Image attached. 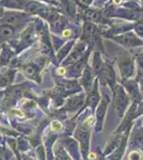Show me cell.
I'll use <instances>...</instances> for the list:
<instances>
[{
    "label": "cell",
    "mask_w": 143,
    "mask_h": 160,
    "mask_svg": "<svg viewBox=\"0 0 143 160\" xmlns=\"http://www.w3.org/2000/svg\"><path fill=\"white\" fill-rule=\"evenodd\" d=\"M92 122H93V119L92 117H89V119L86 121V124L87 125H90V124H92Z\"/></svg>",
    "instance_id": "4dcf8cb0"
},
{
    "label": "cell",
    "mask_w": 143,
    "mask_h": 160,
    "mask_svg": "<svg viewBox=\"0 0 143 160\" xmlns=\"http://www.w3.org/2000/svg\"><path fill=\"white\" fill-rule=\"evenodd\" d=\"M95 26L91 23H86L84 24V27H83V32H84V35L86 36H93L95 34Z\"/></svg>",
    "instance_id": "30bf717a"
},
{
    "label": "cell",
    "mask_w": 143,
    "mask_h": 160,
    "mask_svg": "<svg viewBox=\"0 0 143 160\" xmlns=\"http://www.w3.org/2000/svg\"><path fill=\"white\" fill-rule=\"evenodd\" d=\"M120 142H121V137L120 138H114V139L111 141V143L110 144H108L107 148H106V154H108V153H110V150H114L115 146H118V145H120Z\"/></svg>",
    "instance_id": "2e32d148"
},
{
    "label": "cell",
    "mask_w": 143,
    "mask_h": 160,
    "mask_svg": "<svg viewBox=\"0 0 143 160\" xmlns=\"http://www.w3.org/2000/svg\"><path fill=\"white\" fill-rule=\"evenodd\" d=\"M25 74L27 77H29V78L31 79H36L38 80V69H36L35 66L33 65H27L25 67Z\"/></svg>",
    "instance_id": "8992f818"
},
{
    "label": "cell",
    "mask_w": 143,
    "mask_h": 160,
    "mask_svg": "<svg viewBox=\"0 0 143 160\" xmlns=\"http://www.w3.org/2000/svg\"><path fill=\"white\" fill-rule=\"evenodd\" d=\"M19 19H21V15L19 14H8V15L5 16L4 21L9 24H14V23H17Z\"/></svg>",
    "instance_id": "9a60e30c"
},
{
    "label": "cell",
    "mask_w": 143,
    "mask_h": 160,
    "mask_svg": "<svg viewBox=\"0 0 143 160\" xmlns=\"http://www.w3.org/2000/svg\"><path fill=\"white\" fill-rule=\"evenodd\" d=\"M116 41L120 42L122 44H125V45L128 46H135V45H140L141 41L138 40L133 35V33H129V34H125V35L120 36V38H116Z\"/></svg>",
    "instance_id": "7a4b0ae2"
},
{
    "label": "cell",
    "mask_w": 143,
    "mask_h": 160,
    "mask_svg": "<svg viewBox=\"0 0 143 160\" xmlns=\"http://www.w3.org/2000/svg\"><path fill=\"white\" fill-rule=\"evenodd\" d=\"M62 129V124L58 121H54V122L51 123V130H54V131H58V130H61Z\"/></svg>",
    "instance_id": "603a6c76"
},
{
    "label": "cell",
    "mask_w": 143,
    "mask_h": 160,
    "mask_svg": "<svg viewBox=\"0 0 143 160\" xmlns=\"http://www.w3.org/2000/svg\"><path fill=\"white\" fill-rule=\"evenodd\" d=\"M71 34H72L71 30H64L63 31V36H65V38H67V36H71Z\"/></svg>",
    "instance_id": "f1b7e54d"
},
{
    "label": "cell",
    "mask_w": 143,
    "mask_h": 160,
    "mask_svg": "<svg viewBox=\"0 0 143 160\" xmlns=\"http://www.w3.org/2000/svg\"><path fill=\"white\" fill-rule=\"evenodd\" d=\"M83 105V96H76L72 98L67 102V108L69 110H76Z\"/></svg>",
    "instance_id": "3957f363"
},
{
    "label": "cell",
    "mask_w": 143,
    "mask_h": 160,
    "mask_svg": "<svg viewBox=\"0 0 143 160\" xmlns=\"http://www.w3.org/2000/svg\"><path fill=\"white\" fill-rule=\"evenodd\" d=\"M52 26H54L55 28H60L62 26V21H61V17L60 16L57 15L55 17V19L52 21Z\"/></svg>",
    "instance_id": "cb8c5ba5"
},
{
    "label": "cell",
    "mask_w": 143,
    "mask_h": 160,
    "mask_svg": "<svg viewBox=\"0 0 143 160\" xmlns=\"http://www.w3.org/2000/svg\"><path fill=\"white\" fill-rule=\"evenodd\" d=\"M91 82H92V76H91V73H90L89 69H86L83 75V86H86V89L89 90L90 86H91Z\"/></svg>",
    "instance_id": "7c38bea8"
},
{
    "label": "cell",
    "mask_w": 143,
    "mask_h": 160,
    "mask_svg": "<svg viewBox=\"0 0 143 160\" xmlns=\"http://www.w3.org/2000/svg\"><path fill=\"white\" fill-rule=\"evenodd\" d=\"M121 72H122L123 76H130L131 73H133V66H131L130 62L128 61L127 59H126L125 61H123L121 63Z\"/></svg>",
    "instance_id": "5b68a950"
},
{
    "label": "cell",
    "mask_w": 143,
    "mask_h": 160,
    "mask_svg": "<svg viewBox=\"0 0 143 160\" xmlns=\"http://www.w3.org/2000/svg\"><path fill=\"white\" fill-rule=\"evenodd\" d=\"M57 72H58V74H60V75H64V74H65V69H64L63 67H61V69H58V71H57Z\"/></svg>",
    "instance_id": "f546056e"
},
{
    "label": "cell",
    "mask_w": 143,
    "mask_h": 160,
    "mask_svg": "<svg viewBox=\"0 0 143 160\" xmlns=\"http://www.w3.org/2000/svg\"><path fill=\"white\" fill-rule=\"evenodd\" d=\"M140 109H142V110H143V105H142V106L140 107Z\"/></svg>",
    "instance_id": "836d02e7"
},
{
    "label": "cell",
    "mask_w": 143,
    "mask_h": 160,
    "mask_svg": "<svg viewBox=\"0 0 143 160\" xmlns=\"http://www.w3.org/2000/svg\"><path fill=\"white\" fill-rule=\"evenodd\" d=\"M106 105H107V100H104L102 102V104L100 105V108L97 110V119H98V129L100 128V125H102V121L104 119V114H105L106 111Z\"/></svg>",
    "instance_id": "52a82bcc"
},
{
    "label": "cell",
    "mask_w": 143,
    "mask_h": 160,
    "mask_svg": "<svg viewBox=\"0 0 143 160\" xmlns=\"http://www.w3.org/2000/svg\"><path fill=\"white\" fill-rule=\"evenodd\" d=\"M113 2H114L115 4H120V3L122 2V0H113Z\"/></svg>",
    "instance_id": "1f68e13d"
},
{
    "label": "cell",
    "mask_w": 143,
    "mask_h": 160,
    "mask_svg": "<svg viewBox=\"0 0 143 160\" xmlns=\"http://www.w3.org/2000/svg\"><path fill=\"white\" fill-rule=\"evenodd\" d=\"M56 160H69V159L67 158V156L65 155V154L62 153V154H59V155H58V157H57Z\"/></svg>",
    "instance_id": "83f0119b"
},
{
    "label": "cell",
    "mask_w": 143,
    "mask_h": 160,
    "mask_svg": "<svg viewBox=\"0 0 143 160\" xmlns=\"http://www.w3.org/2000/svg\"><path fill=\"white\" fill-rule=\"evenodd\" d=\"M93 65H94L95 71H100V69H102V62H100V55H98V53L95 55V58H94V60H93Z\"/></svg>",
    "instance_id": "d6986e66"
},
{
    "label": "cell",
    "mask_w": 143,
    "mask_h": 160,
    "mask_svg": "<svg viewBox=\"0 0 143 160\" xmlns=\"http://www.w3.org/2000/svg\"><path fill=\"white\" fill-rule=\"evenodd\" d=\"M124 147H125V140H123L122 144H121V147L116 150V153H114L111 157H110V160H120L121 157H122L123 150H124Z\"/></svg>",
    "instance_id": "5bb4252c"
},
{
    "label": "cell",
    "mask_w": 143,
    "mask_h": 160,
    "mask_svg": "<svg viewBox=\"0 0 143 160\" xmlns=\"http://www.w3.org/2000/svg\"><path fill=\"white\" fill-rule=\"evenodd\" d=\"M97 102H98V94H97V92L95 91L94 93H92V95L89 97V99H88V102H89L90 106L94 107L95 105H96Z\"/></svg>",
    "instance_id": "ac0fdd59"
},
{
    "label": "cell",
    "mask_w": 143,
    "mask_h": 160,
    "mask_svg": "<svg viewBox=\"0 0 143 160\" xmlns=\"http://www.w3.org/2000/svg\"><path fill=\"white\" fill-rule=\"evenodd\" d=\"M13 35V28L11 26H3L0 28V36L3 38H9Z\"/></svg>",
    "instance_id": "9c48e42d"
},
{
    "label": "cell",
    "mask_w": 143,
    "mask_h": 160,
    "mask_svg": "<svg viewBox=\"0 0 143 160\" xmlns=\"http://www.w3.org/2000/svg\"><path fill=\"white\" fill-rule=\"evenodd\" d=\"M129 160H141V155L139 152H133L129 155Z\"/></svg>",
    "instance_id": "d4e9b609"
},
{
    "label": "cell",
    "mask_w": 143,
    "mask_h": 160,
    "mask_svg": "<svg viewBox=\"0 0 143 160\" xmlns=\"http://www.w3.org/2000/svg\"><path fill=\"white\" fill-rule=\"evenodd\" d=\"M102 75L109 83H113V82H114L113 72H112V69H111L110 66H108V65L102 66Z\"/></svg>",
    "instance_id": "277c9868"
},
{
    "label": "cell",
    "mask_w": 143,
    "mask_h": 160,
    "mask_svg": "<svg viewBox=\"0 0 143 160\" xmlns=\"http://www.w3.org/2000/svg\"><path fill=\"white\" fill-rule=\"evenodd\" d=\"M133 142H136L139 145L143 144V133H141L140 131L136 132L135 136H133Z\"/></svg>",
    "instance_id": "ffe728a7"
},
{
    "label": "cell",
    "mask_w": 143,
    "mask_h": 160,
    "mask_svg": "<svg viewBox=\"0 0 143 160\" xmlns=\"http://www.w3.org/2000/svg\"><path fill=\"white\" fill-rule=\"evenodd\" d=\"M128 90L130 91V95L131 97H133V99H135V102H138V100H140V95H139V92L138 90H137V86H135V84H128Z\"/></svg>",
    "instance_id": "4fadbf2b"
},
{
    "label": "cell",
    "mask_w": 143,
    "mask_h": 160,
    "mask_svg": "<svg viewBox=\"0 0 143 160\" xmlns=\"http://www.w3.org/2000/svg\"><path fill=\"white\" fill-rule=\"evenodd\" d=\"M84 17L91 21H98L100 19V14L96 11L88 10L84 12Z\"/></svg>",
    "instance_id": "ba28073f"
},
{
    "label": "cell",
    "mask_w": 143,
    "mask_h": 160,
    "mask_svg": "<svg viewBox=\"0 0 143 160\" xmlns=\"http://www.w3.org/2000/svg\"><path fill=\"white\" fill-rule=\"evenodd\" d=\"M0 160H3V152L0 150Z\"/></svg>",
    "instance_id": "d6a6232c"
},
{
    "label": "cell",
    "mask_w": 143,
    "mask_h": 160,
    "mask_svg": "<svg viewBox=\"0 0 143 160\" xmlns=\"http://www.w3.org/2000/svg\"><path fill=\"white\" fill-rule=\"evenodd\" d=\"M12 113L16 116H19V117H24V113L21 111V110H12Z\"/></svg>",
    "instance_id": "4316f807"
},
{
    "label": "cell",
    "mask_w": 143,
    "mask_h": 160,
    "mask_svg": "<svg viewBox=\"0 0 143 160\" xmlns=\"http://www.w3.org/2000/svg\"><path fill=\"white\" fill-rule=\"evenodd\" d=\"M136 31H137L139 34H142L143 35V21H139V23L136 25Z\"/></svg>",
    "instance_id": "484cf974"
},
{
    "label": "cell",
    "mask_w": 143,
    "mask_h": 160,
    "mask_svg": "<svg viewBox=\"0 0 143 160\" xmlns=\"http://www.w3.org/2000/svg\"><path fill=\"white\" fill-rule=\"evenodd\" d=\"M23 1L24 0H5L3 3L10 5V7H13V8H21Z\"/></svg>",
    "instance_id": "e0dca14e"
},
{
    "label": "cell",
    "mask_w": 143,
    "mask_h": 160,
    "mask_svg": "<svg viewBox=\"0 0 143 160\" xmlns=\"http://www.w3.org/2000/svg\"><path fill=\"white\" fill-rule=\"evenodd\" d=\"M128 104V99L125 92L123 91L122 88L116 86L115 89V99H114V109L118 113V115H122L124 110L126 109V106Z\"/></svg>",
    "instance_id": "6da1fadb"
},
{
    "label": "cell",
    "mask_w": 143,
    "mask_h": 160,
    "mask_svg": "<svg viewBox=\"0 0 143 160\" xmlns=\"http://www.w3.org/2000/svg\"><path fill=\"white\" fill-rule=\"evenodd\" d=\"M23 93V86H15V88H13L11 90V94L14 95V96H19V95Z\"/></svg>",
    "instance_id": "44dd1931"
},
{
    "label": "cell",
    "mask_w": 143,
    "mask_h": 160,
    "mask_svg": "<svg viewBox=\"0 0 143 160\" xmlns=\"http://www.w3.org/2000/svg\"><path fill=\"white\" fill-rule=\"evenodd\" d=\"M43 10V5L38 2H30L27 5V11L30 13H38Z\"/></svg>",
    "instance_id": "8fae6325"
},
{
    "label": "cell",
    "mask_w": 143,
    "mask_h": 160,
    "mask_svg": "<svg viewBox=\"0 0 143 160\" xmlns=\"http://www.w3.org/2000/svg\"><path fill=\"white\" fill-rule=\"evenodd\" d=\"M77 89H78V84L76 82H69V83L65 84V90L66 91H75Z\"/></svg>",
    "instance_id": "7402d4cb"
}]
</instances>
